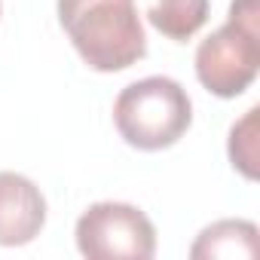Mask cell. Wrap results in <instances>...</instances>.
I'll return each mask as SVG.
<instances>
[{"mask_svg":"<svg viewBox=\"0 0 260 260\" xmlns=\"http://www.w3.org/2000/svg\"><path fill=\"white\" fill-rule=\"evenodd\" d=\"M113 125L135 150H169L193 125V101L172 77H144L128 83L113 101Z\"/></svg>","mask_w":260,"mask_h":260,"instance_id":"7a4b0ae2","label":"cell"},{"mask_svg":"<svg viewBox=\"0 0 260 260\" xmlns=\"http://www.w3.org/2000/svg\"><path fill=\"white\" fill-rule=\"evenodd\" d=\"M43 226L46 199L40 187L19 172H0V248H22Z\"/></svg>","mask_w":260,"mask_h":260,"instance_id":"5b68a950","label":"cell"},{"mask_svg":"<svg viewBox=\"0 0 260 260\" xmlns=\"http://www.w3.org/2000/svg\"><path fill=\"white\" fill-rule=\"evenodd\" d=\"M260 242H257V226L251 220L242 217H226V220H214L208 223L196 242L190 245V257L193 260H230V257H242L251 260L257 257Z\"/></svg>","mask_w":260,"mask_h":260,"instance_id":"8992f818","label":"cell"},{"mask_svg":"<svg viewBox=\"0 0 260 260\" xmlns=\"http://www.w3.org/2000/svg\"><path fill=\"white\" fill-rule=\"evenodd\" d=\"M257 119H260V107L254 104L230 128V141H226V153H230L233 169L248 181L257 178Z\"/></svg>","mask_w":260,"mask_h":260,"instance_id":"ba28073f","label":"cell"},{"mask_svg":"<svg viewBox=\"0 0 260 260\" xmlns=\"http://www.w3.org/2000/svg\"><path fill=\"white\" fill-rule=\"evenodd\" d=\"M208 0H150L147 7L150 25L175 43H187L190 37H196L199 28L208 22Z\"/></svg>","mask_w":260,"mask_h":260,"instance_id":"52a82bcc","label":"cell"},{"mask_svg":"<svg viewBox=\"0 0 260 260\" xmlns=\"http://www.w3.org/2000/svg\"><path fill=\"white\" fill-rule=\"evenodd\" d=\"M58 25L77 55L98 74H116L147 55L135 0H58Z\"/></svg>","mask_w":260,"mask_h":260,"instance_id":"6da1fadb","label":"cell"},{"mask_svg":"<svg viewBox=\"0 0 260 260\" xmlns=\"http://www.w3.org/2000/svg\"><path fill=\"white\" fill-rule=\"evenodd\" d=\"M77 251L89 260H150L156 254L153 220L128 202H95L77 217Z\"/></svg>","mask_w":260,"mask_h":260,"instance_id":"277c9868","label":"cell"},{"mask_svg":"<svg viewBox=\"0 0 260 260\" xmlns=\"http://www.w3.org/2000/svg\"><path fill=\"white\" fill-rule=\"evenodd\" d=\"M260 7L233 0L226 22L196 46V80L217 98H239L260 71Z\"/></svg>","mask_w":260,"mask_h":260,"instance_id":"3957f363","label":"cell"}]
</instances>
